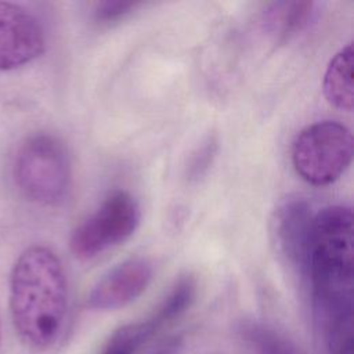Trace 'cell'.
<instances>
[{"instance_id":"cell-3","label":"cell","mask_w":354,"mask_h":354,"mask_svg":"<svg viewBox=\"0 0 354 354\" xmlns=\"http://www.w3.org/2000/svg\"><path fill=\"white\" fill-rule=\"evenodd\" d=\"M12 173L22 195L37 205H58L69 192V155L62 141L51 134L26 138L17 151Z\"/></svg>"},{"instance_id":"cell-11","label":"cell","mask_w":354,"mask_h":354,"mask_svg":"<svg viewBox=\"0 0 354 354\" xmlns=\"http://www.w3.org/2000/svg\"><path fill=\"white\" fill-rule=\"evenodd\" d=\"M195 295V279L191 275H183L149 315L162 330L192 304Z\"/></svg>"},{"instance_id":"cell-8","label":"cell","mask_w":354,"mask_h":354,"mask_svg":"<svg viewBox=\"0 0 354 354\" xmlns=\"http://www.w3.org/2000/svg\"><path fill=\"white\" fill-rule=\"evenodd\" d=\"M314 213L303 198H289L278 205L271 218L277 250L303 274L307 271Z\"/></svg>"},{"instance_id":"cell-4","label":"cell","mask_w":354,"mask_h":354,"mask_svg":"<svg viewBox=\"0 0 354 354\" xmlns=\"http://www.w3.org/2000/svg\"><path fill=\"white\" fill-rule=\"evenodd\" d=\"M353 159V134L335 120H322L303 129L292 145L297 174L313 185L336 181Z\"/></svg>"},{"instance_id":"cell-15","label":"cell","mask_w":354,"mask_h":354,"mask_svg":"<svg viewBox=\"0 0 354 354\" xmlns=\"http://www.w3.org/2000/svg\"><path fill=\"white\" fill-rule=\"evenodd\" d=\"M136 7L131 1H100L94 7V18L98 22H112L130 12Z\"/></svg>"},{"instance_id":"cell-16","label":"cell","mask_w":354,"mask_h":354,"mask_svg":"<svg viewBox=\"0 0 354 354\" xmlns=\"http://www.w3.org/2000/svg\"><path fill=\"white\" fill-rule=\"evenodd\" d=\"M0 340H1V328H0Z\"/></svg>"},{"instance_id":"cell-9","label":"cell","mask_w":354,"mask_h":354,"mask_svg":"<svg viewBox=\"0 0 354 354\" xmlns=\"http://www.w3.org/2000/svg\"><path fill=\"white\" fill-rule=\"evenodd\" d=\"M353 64V43H348L340 48L328 64L322 83L324 94L329 104L346 112H351L354 104Z\"/></svg>"},{"instance_id":"cell-12","label":"cell","mask_w":354,"mask_h":354,"mask_svg":"<svg viewBox=\"0 0 354 354\" xmlns=\"http://www.w3.org/2000/svg\"><path fill=\"white\" fill-rule=\"evenodd\" d=\"M158 332L159 329L149 317L138 322L126 324L111 335L101 354H137Z\"/></svg>"},{"instance_id":"cell-14","label":"cell","mask_w":354,"mask_h":354,"mask_svg":"<svg viewBox=\"0 0 354 354\" xmlns=\"http://www.w3.org/2000/svg\"><path fill=\"white\" fill-rule=\"evenodd\" d=\"M217 138L214 136H210L202 142L201 147L196 148L187 166L188 180H199L209 170L217 153Z\"/></svg>"},{"instance_id":"cell-5","label":"cell","mask_w":354,"mask_h":354,"mask_svg":"<svg viewBox=\"0 0 354 354\" xmlns=\"http://www.w3.org/2000/svg\"><path fill=\"white\" fill-rule=\"evenodd\" d=\"M140 220L141 210L136 198L127 191L116 189L75 228L69 242L71 250L77 259H93L127 241L137 230Z\"/></svg>"},{"instance_id":"cell-1","label":"cell","mask_w":354,"mask_h":354,"mask_svg":"<svg viewBox=\"0 0 354 354\" xmlns=\"http://www.w3.org/2000/svg\"><path fill=\"white\" fill-rule=\"evenodd\" d=\"M10 311L21 342L43 351L58 340L68 311V283L58 256L33 245L17 259L10 277Z\"/></svg>"},{"instance_id":"cell-6","label":"cell","mask_w":354,"mask_h":354,"mask_svg":"<svg viewBox=\"0 0 354 354\" xmlns=\"http://www.w3.org/2000/svg\"><path fill=\"white\" fill-rule=\"evenodd\" d=\"M44 47L46 36L39 19L18 4L0 1V71L32 62Z\"/></svg>"},{"instance_id":"cell-10","label":"cell","mask_w":354,"mask_h":354,"mask_svg":"<svg viewBox=\"0 0 354 354\" xmlns=\"http://www.w3.org/2000/svg\"><path fill=\"white\" fill-rule=\"evenodd\" d=\"M315 11L313 1H278L264 11V25L277 41H285L301 32Z\"/></svg>"},{"instance_id":"cell-7","label":"cell","mask_w":354,"mask_h":354,"mask_svg":"<svg viewBox=\"0 0 354 354\" xmlns=\"http://www.w3.org/2000/svg\"><path fill=\"white\" fill-rule=\"evenodd\" d=\"M153 274L147 257H130L104 274L87 295L86 306L95 311L118 310L134 301L149 285Z\"/></svg>"},{"instance_id":"cell-2","label":"cell","mask_w":354,"mask_h":354,"mask_svg":"<svg viewBox=\"0 0 354 354\" xmlns=\"http://www.w3.org/2000/svg\"><path fill=\"white\" fill-rule=\"evenodd\" d=\"M354 225L350 206L333 205L314 214L306 274L315 317L353 313Z\"/></svg>"},{"instance_id":"cell-13","label":"cell","mask_w":354,"mask_h":354,"mask_svg":"<svg viewBox=\"0 0 354 354\" xmlns=\"http://www.w3.org/2000/svg\"><path fill=\"white\" fill-rule=\"evenodd\" d=\"M249 339L257 344V350L261 354H300V351H297L278 335L261 326L252 325L249 328Z\"/></svg>"}]
</instances>
